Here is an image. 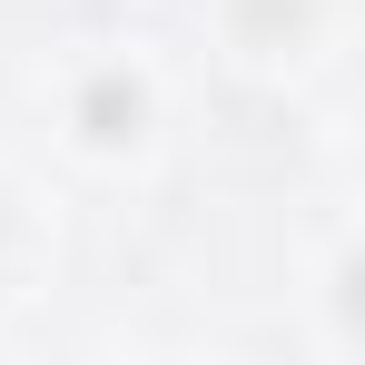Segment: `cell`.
Wrapping results in <instances>:
<instances>
[{
  "mask_svg": "<svg viewBox=\"0 0 365 365\" xmlns=\"http://www.w3.org/2000/svg\"><path fill=\"white\" fill-rule=\"evenodd\" d=\"M138 128H148V89H138L128 69H99V79L79 89V138H89V148H128Z\"/></svg>",
  "mask_w": 365,
  "mask_h": 365,
  "instance_id": "6da1fadb",
  "label": "cell"
}]
</instances>
